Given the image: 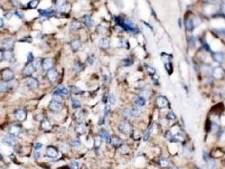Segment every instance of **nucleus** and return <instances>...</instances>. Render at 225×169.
Wrapping results in <instances>:
<instances>
[{
    "label": "nucleus",
    "instance_id": "obj_1",
    "mask_svg": "<svg viewBox=\"0 0 225 169\" xmlns=\"http://www.w3.org/2000/svg\"><path fill=\"white\" fill-rule=\"evenodd\" d=\"M2 78V80L3 81H5V82H9L11 81L12 80H14V71L9 69V68H6V69H3L1 74H0Z\"/></svg>",
    "mask_w": 225,
    "mask_h": 169
},
{
    "label": "nucleus",
    "instance_id": "obj_2",
    "mask_svg": "<svg viewBox=\"0 0 225 169\" xmlns=\"http://www.w3.org/2000/svg\"><path fill=\"white\" fill-rule=\"evenodd\" d=\"M48 108H49V110L52 111L53 112H59L63 109V105L62 103L52 100L48 104Z\"/></svg>",
    "mask_w": 225,
    "mask_h": 169
},
{
    "label": "nucleus",
    "instance_id": "obj_3",
    "mask_svg": "<svg viewBox=\"0 0 225 169\" xmlns=\"http://www.w3.org/2000/svg\"><path fill=\"white\" fill-rule=\"evenodd\" d=\"M26 86H27L30 90L34 91V90H36L39 87V82H38V80L36 78L30 77L27 79V80H26Z\"/></svg>",
    "mask_w": 225,
    "mask_h": 169
},
{
    "label": "nucleus",
    "instance_id": "obj_4",
    "mask_svg": "<svg viewBox=\"0 0 225 169\" xmlns=\"http://www.w3.org/2000/svg\"><path fill=\"white\" fill-rule=\"evenodd\" d=\"M2 141H3V144L4 145L13 146L17 142V139H16V137H15V136H14V135L9 134V135H6V136L3 137Z\"/></svg>",
    "mask_w": 225,
    "mask_h": 169
},
{
    "label": "nucleus",
    "instance_id": "obj_5",
    "mask_svg": "<svg viewBox=\"0 0 225 169\" xmlns=\"http://www.w3.org/2000/svg\"><path fill=\"white\" fill-rule=\"evenodd\" d=\"M53 64H54V62H53V59L52 58H46L41 61V66H43L44 70L48 71L53 69Z\"/></svg>",
    "mask_w": 225,
    "mask_h": 169
},
{
    "label": "nucleus",
    "instance_id": "obj_6",
    "mask_svg": "<svg viewBox=\"0 0 225 169\" xmlns=\"http://www.w3.org/2000/svg\"><path fill=\"white\" fill-rule=\"evenodd\" d=\"M59 155V151L56 147L52 145H49L46 150V156L50 157V158H56Z\"/></svg>",
    "mask_w": 225,
    "mask_h": 169
},
{
    "label": "nucleus",
    "instance_id": "obj_7",
    "mask_svg": "<svg viewBox=\"0 0 225 169\" xmlns=\"http://www.w3.org/2000/svg\"><path fill=\"white\" fill-rule=\"evenodd\" d=\"M14 117L18 121L20 122H24L26 117H27V112L24 109H18L16 112H14Z\"/></svg>",
    "mask_w": 225,
    "mask_h": 169
},
{
    "label": "nucleus",
    "instance_id": "obj_8",
    "mask_svg": "<svg viewBox=\"0 0 225 169\" xmlns=\"http://www.w3.org/2000/svg\"><path fill=\"white\" fill-rule=\"evenodd\" d=\"M22 131V126L20 124H14L11 125L9 129V133L11 135H14V136H16L19 134H20Z\"/></svg>",
    "mask_w": 225,
    "mask_h": 169
},
{
    "label": "nucleus",
    "instance_id": "obj_9",
    "mask_svg": "<svg viewBox=\"0 0 225 169\" xmlns=\"http://www.w3.org/2000/svg\"><path fill=\"white\" fill-rule=\"evenodd\" d=\"M14 40L12 38H6L3 41V47L5 48V50H10L12 51L13 47L14 46Z\"/></svg>",
    "mask_w": 225,
    "mask_h": 169
},
{
    "label": "nucleus",
    "instance_id": "obj_10",
    "mask_svg": "<svg viewBox=\"0 0 225 169\" xmlns=\"http://www.w3.org/2000/svg\"><path fill=\"white\" fill-rule=\"evenodd\" d=\"M23 74H25V76H30L32 74L36 72V69L35 68V66L33 65V63H30V64H27L24 69H23Z\"/></svg>",
    "mask_w": 225,
    "mask_h": 169
},
{
    "label": "nucleus",
    "instance_id": "obj_11",
    "mask_svg": "<svg viewBox=\"0 0 225 169\" xmlns=\"http://www.w3.org/2000/svg\"><path fill=\"white\" fill-rule=\"evenodd\" d=\"M70 93V90L64 85H60L57 88L54 92H53V96H62V95H68Z\"/></svg>",
    "mask_w": 225,
    "mask_h": 169
},
{
    "label": "nucleus",
    "instance_id": "obj_12",
    "mask_svg": "<svg viewBox=\"0 0 225 169\" xmlns=\"http://www.w3.org/2000/svg\"><path fill=\"white\" fill-rule=\"evenodd\" d=\"M47 77L49 80V81L52 82V83H53V82L57 81V80H58L59 74H58V72H57L55 69H53L48 70L47 72Z\"/></svg>",
    "mask_w": 225,
    "mask_h": 169
},
{
    "label": "nucleus",
    "instance_id": "obj_13",
    "mask_svg": "<svg viewBox=\"0 0 225 169\" xmlns=\"http://www.w3.org/2000/svg\"><path fill=\"white\" fill-rule=\"evenodd\" d=\"M74 118L76 122H78L79 123H81L83 122L84 118H85V112H84L83 110H80V109L75 111L74 113Z\"/></svg>",
    "mask_w": 225,
    "mask_h": 169
},
{
    "label": "nucleus",
    "instance_id": "obj_14",
    "mask_svg": "<svg viewBox=\"0 0 225 169\" xmlns=\"http://www.w3.org/2000/svg\"><path fill=\"white\" fill-rule=\"evenodd\" d=\"M70 47L74 52H78L82 47V42H81V40L75 39L70 42Z\"/></svg>",
    "mask_w": 225,
    "mask_h": 169
},
{
    "label": "nucleus",
    "instance_id": "obj_15",
    "mask_svg": "<svg viewBox=\"0 0 225 169\" xmlns=\"http://www.w3.org/2000/svg\"><path fill=\"white\" fill-rule=\"evenodd\" d=\"M118 129H119V130L120 131L121 133L127 134V133L129 132V131H130V125H129V123H127V122H123V123H121L119 125Z\"/></svg>",
    "mask_w": 225,
    "mask_h": 169
},
{
    "label": "nucleus",
    "instance_id": "obj_16",
    "mask_svg": "<svg viewBox=\"0 0 225 169\" xmlns=\"http://www.w3.org/2000/svg\"><path fill=\"white\" fill-rule=\"evenodd\" d=\"M14 58V55L13 51L10 50H5L3 52V59H5L8 62H12L13 59Z\"/></svg>",
    "mask_w": 225,
    "mask_h": 169
},
{
    "label": "nucleus",
    "instance_id": "obj_17",
    "mask_svg": "<svg viewBox=\"0 0 225 169\" xmlns=\"http://www.w3.org/2000/svg\"><path fill=\"white\" fill-rule=\"evenodd\" d=\"M38 12H39V14L41 16L47 18H50L54 14V11L53 9H39Z\"/></svg>",
    "mask_w": 225,
    "mask_h": 169
},
{
    "label": "nucleus",
    "instance_id": "obj_18",
    "mask_svg": "<svg viewBox=\"0 0 225 169\" xmlns=\"http://www.w3.org/2000/svg\"><path fill=\"white\" fill-rule=\"evenodd\" d=\"M109 40L107 38H102L100 41H99V47H101L102 49H107L109 47Z\"/></svg>",
    "mask_w": 225,
    "mask_h": 169
},
{
    "label": "nucleus",
    "instance_id": "obj_19",
    "mask_svg": "<svg viewBox=\"0 0 225 169\" xmlns=\"http://www.w3.org/2000/svg\"><path fill=\"white\" fill-rule=\"evenodd\" d=\"M83 22H84V24L87 26V27H91V26H92L93 24H94V21H93V20L91 19V17L90 15H85V16H84Z\"/></svg>",
    "mask_w": 225,
    "mask_h": 169
},
{
    "label": "nucleus",
    "instance_id": "obj_20",
    "mask_svg": "<svg viewBox=\"0 0 225 169\" xmlns=\"http://www.w3.org/2000/svg\"><path fill=\"white\" fill-rule=\"evenodd\" d=\"M101 137L103 139L106 143H111L112 138H111V136H110L109 133L107 130H102V136Z\"/></svg>",
    "mask_w": 225,
    "mask_h": 169
},
{
    "label": "nucleus",
    "instance_id": "obj_21",
    "mask_svg": "<svg viewBox=\"0 0 225 169\" xmlns=\"http://www.w3.org/2000/svg\"><path fill=\"white\" fill-rule=\"evenodd\" d=\"M75 132L77 133L78 134H81V135H82V134H84L86 133V127L84 126L83 124H81V123H80L79 125H77L75 127Z\"/></svg>",
    "mask_w": 225,
    "mask_h": 169
},
{
    "label": "nucleus",
    "instance_id": "obj_22",
    "mask_svg": "<svg viewBox=\"0 0 225 169\" xmlns=\"http://www.w3.org/2000/svg\"><path fill=\"white\" fill-rule=\"evenodd\" d=\"M81 23H80L79 21H72V23L70 24V31H78L79 29H81Z\"/></svg>",
    "mask_w": 225,
    "mask_h": 169
},
{
    "label": "nucleus",
    "instance_id": "obj_23",
    "mask_svg": "<svg viewBox=\"0 0 225 169\" xmlns=\"http://www.w3.org/2000/svg\"><path fill=\"white\" fill-rule=\"evenodd\" d=\"M71 105H72V107L75 108V109H78V108L81 107V102L75 98L71 99Z\"/></svg>",
    "mask_w": 225,
    "mask_h": 169
},
{
    "label": "nucleus",
    "instance_id": "obj_24",
    "mask_svg": "<svg viewBox=\"0 0 225 169\" xmlns=\"http://www.w3.org/2000/svg\"><path fill=\"white\" fill-rule=\"evenodd\" d=\"M75 69L77 73H81L82 72V71L84 70V69H85V66H84V64L82 63L81 62H76L75 64Z\"/></svg>",
    "mask_w": 225,
    "mask_h": 169
},
{
    "label": "nucleus",
    "instance_id": "obj_25",
    "mask_svg": "<svg viewBox=\"0 0 225 169\" xmlns=\"http://www.w3.org/2000/svg\"><path fill=\"white\" fill-rule=\"evenodd\" d=\"M145 103H146V101H145V98L142 96H139L137 97V98L135 99V104H136V107H143Z\"/></svg>",
    "mask_w": 225,
    "mask_h": 169
},
{
    "label": "nucleus",
    "instance_id": "obj_26",
    "mask_svg": "<svg viewBox=\"0 0 225 169\" xmlns=\"http://www.w3.org/2000/svg\"><path fill=\"white\" fill-rule=\"evenodd\" d=\"M9 89V85L7 82L0 80V92H5Z\"/></svg>",
    "mask_w": 225,
    "mask_h": 169
},
{
    "label": "nucleus",
    "instance_id": "obj_27",
    "mask_svg": "<svg viewBox=\"0 0 225 169\" xmlns=\"http://www.w3.org/2000/svg\"><path fill=\"white\" fill-rule=\"evenodd\" d=\"M102 144V137L100 135H96L94 137V145L96 148L100 147V145Z\"/></svg>",
    "mask_w": 225,
    "mask_h": 169
},
{
    "label": "nucleus",
    "instance_id": "obj_28",
    "mask_svg": "<svg viewBox=\"0 0 225 169\" xmlns=\"http://www.w3.org/2000/svg\"><path fill=\"white\" fill-rule=\"evenodd\" d=\"M81 145V139H80L79 137H75V139H73V140H72V146L77 148V147H80Z\"/></svg>",
    "mask_w": 225,
    "mask_h": 169
},
{
    "label": "nucleus",
    "instance_id": "obj_29",
    "mask_svg": "<svg viewBox=\"0 0 225 169\" xmlns=\"http://www.w3.org/2000/svg\"><path fill=\"white\" fill-rule=\"evenodd\" d=\"M70 90H71V92H73L75 95H81V94H83L82 90H81L79 87H77V86H71Z\"/></svg>",
    "mask_w": 225,
    "mask_h": 169
},
{
    "label": "nucleus",
    "instance_id": "obj_30",
    "mask_svg": "<svg viewBox=\"0 0 225 169\" xmlns=\"http://www.w3.org/2000/svg\"><path fill=\"white\" fill-rule=\"evenodd\" d=\"M41 126H43V128L44 129H46V130L51 129V128H52V125H51L50 122L48 121V120H44V121L41 123Z\"/></svg>",
    "mask_w": 225,
    "mask_h": 169
},
{
    "label": "nucleus",
    "instance_id": "obj_31",
    "mask_svg": "<svg viewBox=\"0 0 225 169\" xmlns=\"http://www.w3.org/2000/svg\"><path fill=\"white\" fill-rule=\"evenodd\" d=\"M158 103L161 107H165L168 104V101L166 100V98H164V97H159L158 100Z\"/></svg>",
    "mask_w": 225,
    "mask_h": 169
},
{
    "label": "nucleus",
    "instance_id": "obj_32",
    "mask_svg": "<svg viewBox=\"0 0 225 169\" xmlns=\"http://www.w3.org/2000/svg\"><path fill=\"white\" fill-rule=\"evenodd\" d=\"M111 143L113 145H115V146H119V145H121V140L119 138V137H113L112 140H111Z\"/></svg>",
    "mask_w": 225,
    "mask_h": 169
},
{
    "label": "nucleus",
    "instance_id": "obj_33",
    "mask_svg": "<svg viewBox=\"0 0 225 169\" xmlns=\"http://www.w3.org/2000/svg\"><path fill=\"white\" fill-rule=\"evenodd\" d=\"M39 4V1L38 0H33V1H30L28 3V8L30 9H36V7Z\"/></svg>",
    "mask_w": 225,
    "mask_h": 169
},
{
    "label": "nucleus",
    "instance_id": "obj_34",
    "mask_svg": "<svg viewBox=\"0 0 225 169\" xmlns=\"http://www.w3.org/2000/svg\"><path fill=\"white\" fill-rule=\"evenodd\" d=\"M132 64V61L129 58H124L121 61V65L124 66V67H128L130 66Z\"/></svg>",
    "mask_w": 225,
    "mask_h": 169
},
{
    "label": "nucleus",
    "instance_id": "obj_35",
    "mask_svg": "<svg viewBox=\"0 0 225 169\" xmlns=\"http://www.w3.org/2000/svg\"><path fill=\"white\" fill-rule=\"evenodd\" d=\"M34 61H35V58H34L33 53H32V52H29L28 56H27V60H26L27 64H30V63H32Z\"/></svg>",
    "mask_w": 225,
    "mask_h": 169
},
{
    "label": "nucleus",
    "instance_id": "obj_36",
    "mask_svg": "<svg viewBox=\"0 0 225 169\" xmlns=\"http://www.w3.org/2000/svg\"><path fill=\"white\" fill-rule=\"evenodd\" d=\"M86 62H87V63H88V64L92 65L93 63H94V62H95V56H94L93 54L89 55L88 57H87V58H86Z\"/></svg>",
    "mask_w": 225,
    "mask_h": 169
},
{
    "label": "nucleus",
    "instance_id": "obj_37",
    "mask_svg": "<svg viewBox=\"0 0 225 169\" xmlns=\"http://www.w3.org/2000/svg\"><path fill=\"white\" fill-rule=\"evenodd\" d=\"M69 167H70V169H79V163L77 161H72L69 164Z\"/></svg>",
    "mask_w": 225,
    "mask_h": 169
},
{
    "label": "nucleus",
    "instance_id": "obj_38",
    "mask_svg": "<svg viewBox=\"0 0 225 169\" xmlns=\"http://www.w3.org/2000/svg\"><path fill=\"white\" fill-rule=\"evenodd\" d=\"M214 58L217 61L222 62L223 60V54L221 53V52H217V53H215V55H214Z\"/></svg>",
    "mask_w": 225,
    "mask_h": 169
},
{
    "label": "nucleus",
    "instance_id": "obj_39",
    "mask_svg": "<svg viewBox=\"0 0 225 169\" xmlns=\"http://www.w3.org/2000/svg\"><path fill=\"white\" fill-rule=\"evenodd\" d=\"M131 112H132V115L133 116H138L140 113V107L135 106L134 108H133V109H131Z\"/></svg>",
    "mask_w": 225,
    "mask_h": 169
},
{
    "label": "nucleus",
    "instance_id": "obj_40",
    "mask_svg": "<svg viewBox=\"0 0 225 169\" xmlns=\"http://www.w3.org/2000/svg\"><path fill=\"white\" fill-rule=\"evenodd\" d=\"M207 165H208L209 169H216L217 168V163L214 161H209Z\"/></svg>",
    "mask_w": 225,
    "mask_h": 169
},
{
    "label": "nucleus",
    "instance_id": "obj_41",
    "mask_svg": "<svg viewBox=\"0 0 225 169\" xmlns=\"http://www.w3.org/2000/svg\"><path fill=\"white\" fill-rule=\"evenodd\" d=\"M108 100H109L110 104L114 105V104L116 103V97H115V96H114V95H113V94H111V95L109 96Z\"/></svg>",
    "mask_w": 225,
    "mask_h": 169
},
{
    "label": "nucleus",
    "instance_id": "obj_42",
    "mask_svg": "<svg viewBox=\"0 0 225 169\" xmlns=\"http://www.w3.org/2000/svg\"><path fill=\"white\" fill-rule=\"evenodd\" d=\"M160 163H161V166L162 167H167L169 165V161H168L166 158H163L160 161Z\"/></svg>",
    "mask_w": 225,
    "mask_h": 169
},
{
    "label": "nucleus",
    "instance_id": "obj_43",
    "mask_svg": "<svg viewBox=\"0 0 225 169\" xmlns=\"http://www.w3.org/2000/svg\"><path fill=\"white\" fill-rule=\"evenodd\" d=\"M53 101H58V102L62 103V101H63V97L61 96H53Z\"/></svg>",
    "mask_w": 225,
    "mask_h": 169
},
{
    "label": "nucleus",
    "instance_id": "obj_44",
    "mask_svg": "<svg viewBox=\"0 0 225 169\" xmlns=\"http://www.w3.org/2000/svg\"><path fill=\"white\" fill-rule=\"evenodd\" d=\"M124 116L126 118H130V117H132V112H131V110L130 109H126L124 111Z\"/></svg>",
    "mask_w": 225,
    "mask_h": 169
},
{
    "label": "nucleus",
    "instance_id": "obj_45",
    "mask_svg": "<svg viewBox=\"0 0 225 169\" xmlns=\"http://www.w3.org/2000/svg\"><path fill=\"white\" fill-rule=\"evenodd\" d=\"M97 31L99 33H102V34H104L107 32V29L105 27H103V26H99V27L97 28Z\"/></svg>",
    "mask_w": 225,
    "mask_h": 169
},
{
    "label": "nucleus",
    "instance_id": "obj_46",
    "mask_svg": "<svg viewBox=\"0 0 225 169\" xmlns=\"http://www.w3.org/2000/svg\"><path fill=\"white\" fill-rule=\"evenodd\" d=\"M14 14H15V15H17L18 18H20V19H22L23 17H24V14H23L21 11H20V10H16V11H15Z\"/></svg>",
    "mask_w": 225,
    "mask_h": 169
},
{
    "label": "nucleus",
    "instance_id": "obj_47",
    "mask_svg": "<svg viewBox=\"0 0 225 169\" xmlns=\"http://www.w3.org/2000/svg\"><path fill=\"white\" fill-rule=\"evenodd\" d=\"M45 118H44V116H43V114H38L36 117V120H38V121H41V122H43L44 121V119Z\"/></svg>",
    "mask_w": 225,
    "mask_h": 169
},
{
    "label": "nucleus",
    "instance_id": "obj_48",
    "mask_svg": "<svg viewBox=\"0 0 225 169\" xmlns=\"http://www.w3.org/2000/svg\"><path fill=\"white\" fill-rule=\"evenodd\" d=\"M43 145L41 143H36L35 145V146H34V149H35L36 151H38V150H40V149L43 148Z\"/></svg>",
    "mask_w": 225,
    "mask_h": 169
},
{
    "label": "nucleus",
    "instance_id": "obj_49",
    "mask_svg": "<svg viewBox=\"0 0 225 169\" xmlns=\"http://www.w3.org/2000/svg\"><path fill=\"white\" fill-rule=\"evenodd\" d=\"M33 157H34V159H35L36 161L38 160V159H39L40 157H41V153H40L39 151H36L35 153H34Z\"/></svg>",
    "mask_w": 225,
    "mask_h": 169
},
{
    "label": "nucleus",
    "instance_id": "obj_50",
    "mask_svg": "<svg viewBox=\"0 0 225 169\" xmlns=\"http://www.w3.org/2000/svg\"><path fill=\"white\" fill-rule=\"evenodd\" d=\"M149 136H150V130H148V131H146V133L145 134L144 137H143V140L145 141H147L148 139H149Z\"/></svg>",
    "mask_w": 225,
    "mask_h": 169
},
{
    "label": "nucleus",
    "instance_id": "obj_51",
    "mask_svg": "<svg viewBox=\"0 0 225 169\" xmlns=\"http://www.w3.org/2000/svg\"><path fill=\"white\" fill-rule=\"evenodd\" d=\"M4 15H5V17L8 19V20H9V19H10V17L12 16V13H11V12H7V13H5Z\"/></svg>",
    "mask_w": 225,
    "mask_h": 169
},
{
    "label": "nucleus",
    "instance_id": "obj_52",
    "mask_svg": "<svg viewBox=\"0 0 225 169\" xmlns=\"http://www.w3.org/2000/svg\"><path fill=\"white\" fill-rule=\"evenodd\" d=\"M147 69H148V70H149V73H151V74L155 73V69H152L151 67L150 68L149 66H147Z\"/></svg>",
    "mask_w": 225,
    "mask_h": 169
},
{
    "label": "nucleus",
    "instance_id": "obj_53",
    "mask_svg": "<svg viewBox=\"0 0 225 169\" xmlns=\"http://www.w3.org/2000/svg\"><path fill=\"white\" fill-rule=\"evenodd\" d=\"M3 25H4V21L2 18H0V28H3Z\"/></svg>",
    "mask_w": 225,
    "mask_h": 169
},
{
    "label": "nucleus",
    "instance_id": "obj_54",
    "mask_svg": "<svg viewBox=\"0 0 225 169\" xmlns=\"http://www.w3.org/2000/svg\"><path fill=\"white\" fill-rule=\"evenodd\" d=\"M3 59V52L0 50V62Z\"/></svg>",
    "mask_w": 225,
    "mask_h": 169
},
{
    "label": "nucleus",
    "instance_id": "obj_55",
    "mask_svg": "<svg viewBox=\"0 0 225 169\" xmlns=\"http://www.w3.org/2000/svg\"><path fill=\"white\" fill-rule=\"evenodd\" d=\"M0 160H1V161H3V156H2V155H1V154H0Z\"/></svg>",
    "mask_w": 225,
    "mask_h": 169
}]
</instances>
